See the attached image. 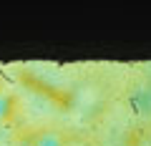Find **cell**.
Returning a JSON list of instances; mask_svg holds the SVG:
<instances>
[{
  "mask_svg": "<svg viewBox=\"0 0 151 146\" xmlns=\"http://www.w3.org/2000/svg\"><path fill=\"white\" fill-rule=\"evenodd\" d=\"M25 146H70V136L60 129L43 126V129H35L28 136Z\"/></svg>",
  "mask_w": 151,
  "mask_h": 146,
  "instance_id": "1",
  "label": "cell"
},
{
  "mask_svg": "<svg viewBox=\"0 0 151 146\" xmlns=\"http://www.w3.org/2000/svg\"><path fill=\"white\" fill-rule=\"evenodd\" d=\"M18 108H20V106H18L15 93H13L8 86H3V83H0V126H5V124H10V121H15Z\"/></svg>",
  "mask_w": 151,
  "mask_h": 146,
  "instance_id": "2",
  "label": "cell"
}]
</instances>
